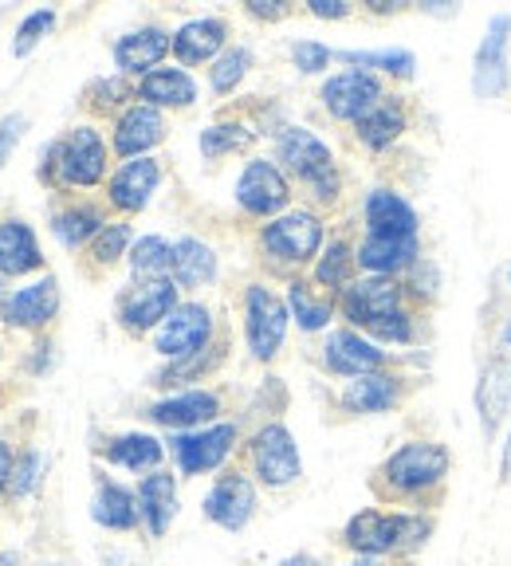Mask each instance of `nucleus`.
<instances>
[{"instance_id":"24","label":"nucleus","mask_w":511,"mask_h":566,"mask_svg":"<svg viewBox=\"0 0 511 566\" xmlns=\"http://www.w3.org/2000/svg\"><path fill=\"white\" fill-rule=\"evenodd\" d=\"M111 52H115L118 75L142 80V75L158 71L166 55H174V32H166L161 24H142V28H134V32L118 35Z\"/></svg>"},{"instance_id":"39","label":"nucleus","mask_w":511,"mask_h":566,"mask_svg":"<svg viewBox=\"0 0 511 566\" xmlns=\"http://www.w3.org/2000/svg\"><path fill=\"white\" fill-rule=\"evenodd\" d=\"M335 60H343L346 67L374 71L382 80L394 83H414L417 80V55L409 48H378V52H335Z\"/></svg>"},{"instance_id":"51","label":"nucleus","mask_w":511,"mask_h":566,"mask_svg":"<svg viewBox=\"0 0 511 566\" xmlns=\"http://www.w3.org/2000/svg\"><path fill=\"white\" fill-rule=\"evenodd\" d=\"M12 464H17V452H12V444L0 437V495L9 492V480H12Z\"/></svg>"},{"instance_id":"44","label":"nucleus","mask_w":511,"mask_h":566,"mask_svg":"<svg viewBox=\"0 0 511 566\" xmlns=\"http://www.w3.org/2000/svg\"><path fill=\"white\" fill-rule=\"evenodd\" d=\"M83 98H87V106L98 111V115H106V111H118V115H123L126 106L138 103V91H134V83L126 80V75H103V80H95L83 91Z\"/></svg>"},{"instance_id":"60","label":"nucleus","mask_w":511,"mask_h":566,"mask_svg":"<svg viewBox=\"0 0 511 566\" xmlns=\"http://www.w3.org/2000/svg\"><path fill=\"white\" fill-rule=\"evenodd\" d=\"M503 280H508V292H511V264L503 268Z\"/></svg>"},{"instance_id":"6","label":"nucleus","mask_w":511,"mask_h":566,"mask_svg":"<svg viewBox=\"0 0 511 566\" xmlns=\"http://www.w3.org/2000/svg\"><path fill=\"white\" fill-rule=\"evenodd\" d=\"M244 472L260 488H291L303 476V457L295 433L283 421H264L252 437L244 441Z\"/></svg>"},{"instance_id":"11","label":"nucleus","mask_w":511,"mask_h":566,"mask_svg":"<svg viewBox=\"0 0 511 566\" xmlns=\"http://www.w3.org/2000/svg\"><path fill=\"white\" fill-rule=\"evenodd\" d=\"M319 366H323L331 378H362V374H378L397 366V350H386L374 338H366L354 327H331L319 346Z\"/></svg>"},{"instance_id":"34","label":"nucleus","mask_w":511,"mask_h":566,"mask_svg":"<svg viewBox=\"0 0 511 566\" xmlns=\"http://www.w3.org/2000/svg\"><path fill=\"white\" fill-rule=\"evenodd\" d=\"M358 244H351L346 237L326 240V248L319 252V260L311 264V283L323 287L326 295H343L354 280H358Z\"/></svg>"},{"instance_id":"16","label":"nucleus","mask_w":511,"mask_h":566,"mask_svg":"<svg viewBox=\"0 0 511 566\" xmlns=\"http://www.w3.org/2000/svg\"><path fill=\"white\" fill-rule=\"evenodd\" d=\"M181 303V287L174 280H150V283H131L123 287L115 300V318L118 327L131 338H146L174 315V307Z\"/></svg>"},{"instance_id":"1","label":"nucleus","mask_w":511,"mask_h":566,"mask_svg":"<svg viewBox=\"0 0 511 566\" xmlns=\"http://www.w3.org/2000/svg\"><path fill=\"white\" fill-rule=\"evenodd\" d=\"M452 476V449L437 437H409L394 452H386L371 472V492L378 504L406 507V512H432L445 504Z\"/></svg>"},{"instance_id":"53","label":"nucleus","mask_w":511,"mask_h":566,"mask_svg":"<svg viewBox=\"0 0 511 566\" xmlns=\"http://www.w3.org/2000/svg\"><path fill=\"white\" fill-rule=\"evenodd\" d=\"M500 484H511V424H508V433H503V444H500Z\"/></svg>"},{"instance_id":"7","label":"nucleus","mask_w":511,"mask_h":566,"mask_svg":"<svg viewBox=\"0 0 511 566\" xmlns=\"http://www.w3.org/2000/svg\"><path fill=\"white\" fill-rule=\"evenodd\" d=\"M291 311L275 287L268 283H248L244 287V343L255 363H272L288 343Z\"/></svg>"},{"instance_id":"36","label":"nucleus","mask_w":511,"mask_h":566,"mask_svg":"<svg viewBox=\"0 0 511 566\" xmlns=\"http://www.w3.org/2000/svg\"><path fill=\"white\" fill-rule=\"evenodd\" d=\"M103 229H106V209L103 205H91V201H75L52 217V237L60 240L67 252L87 248Z\"/></svg>"},{"instance_id":"58","label":"nucleus","mask_w":511,"mask_h":566,"mask_svg":"<svg viewBox=\"0 0 511 566\" xmlns=\"http://www.w3.org/2000/svg\"><path fill=\"white\" fill-rule=\"evenodd\" d=\"M351 566H389V563H386V558H358V555H354Z\"/></svg>"},{"instance_id":"49","label":"nucleus","mask_w":511,"mask_h":566,"mask_svg":"<svg viewBox=\"0 0 511 566\" xmlns=\"http://www.w3.org/2000/svg\"><path fill=\"white\" fill-rule=\"evenodd\" d=\"M307 12L315 20H346L354 12L351 0H307Z\"/></svg>"},{"instance_id":"10","label":"nucleus","mask_w":511,"mask_h":566,"mask_svg":"<svg viewBox=\"0 0 511 566\" xmlns=\"http://www.w3.org/2000/svg\"><path fill=\"white\" fill-rule=\"evenodd\" d=\"M472 95L500 103L511 95V12H492L477 52H472Z\"/></svg>"},{"instance_id":"41","label":"nucleus","mask_w":511,"mask_h":566,"mask_svg":"<svg viewBox=\"0 0 511 566\" xmlns=\"http://www.w3.org/2000/svg\"><path fill=\"white\" fill-rule=\"evenodd\" d=\"M252 52L244 44H229L217 60L209 63V91L217 98H229L232 91H240V83L248 80V71H252Z\"/></svg>"},{"instance_id":"29","label":"nucleus","mask_w":511,"mask_h":566,"mask_svg":"<svg viewBox=\"0 0 511 566\" xmlns=\"http://www.w3.org/2000/svg\"><path fill=\"white\" fill-rule=\"evenodd\" d=\"M229 48V20L225 17H197L174 32V60L177 67H201L212 63Z\"/></svg>"},{"instance_id":"14","label":"nucleus","mask_w":511,"mask_h":566,"mask_svg":"<svg viewBox=\"0 0 511 566\" xmlns=\"http://www.w3.org/2000/svg\"><path fill=\"white\" fill-rule=\"evenodd\" d=\"M217 343V318L212 307L201 300H181L174 307V315L154 331V350H158L161 363H177V358H189V354H201Z\"/></svg>"},{"instance_id":"42","label":"nucleus","mask_w":511,"mask_h":566,"mask_svg":"<svg viewBox=\"0 0 511 566\" xmlns=\"http://www.w3.org/2000/svg\"><path fill=\"white\" fill-rule=\"evenodd\" d=\"M134 229L131 221H106V229L98 232L95 240H91L83 252H87L91 268H98V272H106V268H115L118 260L131 256V248H134Z\"/></svg>"},{"instance_id":"20","label":"nucleus","mask_w":511,"mask_h":566,"mask_svg":"<svg viewBox=\"0 0 511 566\" xmlns=\"http://www.w3.org/2000/svg\"><path fill=\"white\" fill-rule=\"evenodd\" d=\"M409 126H414V106H409V98L401 95V91H386V95L354 123V138H358L362 150L386 154L406 138Z\"/></svg>"},{"instance_id":"25","label":"nucleus","mask_w":511,"mask_h":566,"mask_svg":"<svg viewBox=\"0 0 511 566\" xmlns=\"http://www.w3.org/2000/svg\"><path fill=\"white\" fill-rule=\"evenodd\" d=\"M95 452H98V460L111 464V469L134 472V476H150V472H158L169 457L166 441L146 433V429H131V433L106 437L103 444H95Z\"/></svg>"},{"instance_id":"62","label":"nucleus","mask_w":511,"mask_h":566,"mask_svg":"<svg viewBox=\"0 0 511 566\" xmlns=\"http://www.w3.org/2000/svg\"><path fill=\"white\" fill-rule=\"evenodd\" d=\"M0 287H4V275H0Z\"/></svg>"},{"instance_id":"54","label":"nucleus","mask_w":511,"mask_h":566,"mask_svg":"<svg viewBox=\"0 0 511 566\" xmlns=\"http://www.w3.org/2000/svg\"><path fill=\"white\" fill-rule=\"evenodd\" d=\"M275 566H326V563H323V558H315V555H307V551H295V555L280 558Z\"/></svg>"},{"instance_id":"46","label":"nucleus","mask_w":511,"mask_h":566,"mask_svg":"<svg viewBox=\"0 0 511 566\" xmlns=\"http://www.w3.org/2000/svg\"><path fill=\"white\" fill-rule=\"evenodd\" d=\"M55 9H35V12H28L24 20H20V28H17V40H12V55L17 60H24L28 52H32L40 40H44L48 32L55 28Z\"/></svg>"},{"instance_id":"31","label":"nucleus","mask_w":511,"mask_h":566,"mask_svg":"<svg viewBox=\"0 0 511 566\" xmlns=\"http://www.w3.org/2000/svg\"><path fill=\"white\" fill-rule=\"evenodd\" d=\"M288 311H291V323L303 331V335H319V331H331L338 315V300L335 295H326L323 287L311 283V275H291L288 280Z\"/></svg>"},{"instance_id":"37","label":"nucleus","mask_w":511,"mask_h":566,"mask_svg":"<svg viewBox=\"0 0 511 566\" xmlns=\"http://www.w3.org/2000/svg\"><path fill=\"white\" fill-rule=\"evenodd\" d=\"M44 268V252L35 244V232L24 221L0 224V275H28Z\"/></svg>"},{"instance_id":"30","label":"nucleus","mask_w":511,"mask_h":566,"mask_svg":"<svg viewBox=\"0 0 511 566\" xmlns=\"http://www.w3.org/2000/svg\"><path fill=\"white\" fill-rule=\"evenodd\" d=\"M60 311V280L55 275H44V280L28 283L20 287L17 295L0 303V318L9 323V327H24V331H35V327H48Z\"/></svg>"},{"instance_id":"57","label":"nucleus","mask_w":511,"mask_h":566,"mask_svg":"<svg viewBox=\"0 0 511 566\" xmlns=\"http://www.w3.org/2000/svg\"><path fill=\"white\" fill-rule=\"evenodd\" d=\"M103 563L106 566H138V563H131V558H126L123 551H103Z\"/></svg>"},{"instance_id":"19","label":"nucleus","mask_w":511,"mask_h":566,"mask_svg":"<svg viewBox=\"0 0 511 566\" xmlns=\"http://www.w3.org/2000/svg\"><path fill=\"white\" fill-rule=\"evenodd\" d=\"M386 80L374 75V71H362V67H343L335 75H326V83L319 87V103L323 111L335 123H358L382 95H386Z\"/></svg>"},{"instance_id":"59","label":"nucleus","mask_w":511,"mask_h":566,"mask_svg":"<svg viewBox=\"0 0 511 566\" xmlns=\"http://www.w3.org/2000/svg\"><path fill=\"white\" fill-rule=\"evenodd\" d=\"M0 566H20V555H17V551H9V555H0Z\"/></svg>"},{"instance_id":"23","label":"nucleus","mask_w":511,"mask_h":566,"mask_svg":"<svg viewBox=\"0 0 511 566\" xmlns=\"http://www.w3.org/2000/svg\"><path fill=\"white\" fill-rule=\"evenodd\" d=\"M161 161L154 158H131L123 161V166L115 169V174L106 177V201H111V209L123 212V217H134V212H142L146 205L154 201V193H158L161 186Z\"/></svg>"},{"instance_id":"28","label":"nucleus","mask_w":511,"mask_h":566,"mask_svg":"<svg viewBox=\"0 0 511 566\" xmlns=\"http://www.w3.org/2000/svg\"><path fill=\"white\" fill-rule=\"evenodd\" d=\"M138 512H142V531L150 535V539H161L169 531V523L177 520L181 512V495H177V472L158 469L150 476L138 480Z\"/></svg>"},{"instance_id":"45","label":"nucleus","mask_w":511,"mask_h":566,"mask_svg":"<svg viewBox=\"0 0 511 566\" xmlns=\"http://www.w3.org/2000/svg\"><path fill=\"white\" fill-rule=\"evenodd\" d=\"M48 472V457L40 449H20L17 464H12V480H9V495L12 500H28L35 488L44 484Z\"/></svg>"},{"instance_id":"4","label":"nucleus","mask_w":511,"mask_h":566,"mask_svg":"<svg viewBox=\"0 0 511 566\" xmlns=\"http://www.w3.org/2000/svg\"><path fill=\"white\" fill-rule=\"evenodd\" d=\"M40 177L52 189H95L106 181V138L91 123L71 126L40 154Z\"/></svg>"},{"instance_id":"32","label":"nucleus","mask_w":511,"mask_h":566,"mask_svg":"<svg viewBox=\"0 0 511 566\" xmlns=\"http://www.w3.org/2000/svg\"><path fill=\"white\" fill-rule=\"evenodd\" d=\"M225 358H229V343L217 338L209 350L189 354V358H177V363H161L158 370L150 374L154 389H166V394H181V389H197V381H209L212 374L221 370Z\"/></svg>"},{"instance_id":"27","label":"nucleus","mask_w":511,"mask_h":566,"mask_svg":"<svg viewBox=\"0 0 511 566\" xmlns=\"http://www.w3.org/2000/svg\"><path fill=\"white\" fill-rule=\"evenodd\" d=\"M91 520H95L103 531H115V535L142 531L138 492H134L131 484H123V480L103 476V472H98L95 495H91Z\"/></svg>"},{"instance_id":"18","label":"nucleus","mask_w":511,"mask_h":566,"mask_svg":"<svg viewBox=\"0 0 511 566\" xmlns=\"http://www.w3.org/2000/svg\"><path fill=\"white\" fill-rule=\"evenodd\" d=\"M225 413V398L217 389L197 386V389H181V394H166V398L150 401L142 409V417L166 433H194V429H209L217 424Z\"/></svg>"},{"instance_id":"22","label":"nucleus","mask_w":511,"mask_h":566,"mask_svg":"<svg viewBox=\"0 0 511 566\" xmlns=\"http://www.w3.org/2000/svg\"><path fill=\"white\" fill-rule=\"evenodd\" d=\"M166 111L146 103H131L123 115H115V126H111V150L115 158L131 161V158H150L154 146L166 142Z\"/></svg>"},{"instance_id":"15","label":"nucleus","mask_w":511,"mask_h":566,"mask_svg":"<svg viewBox=\"0 0 511 566\" xmlns=\"http://www.w3.org/2000/svg\"><path fill=\"white\" fill-rule=\"evenodd\" d=\"M255 507H260V484L244 469H221L201 500L205 520L229 535H240L252 523Z\"/></svg>"},{"instance_id":"35","label":"nucleus","mask_w":511,"mask_h":566,"mask_svg":"<svg viewBox=\"0 0 511 566\" xmlns=\"http://www.w3.org/2000/svg\"><path fill=\"white\" fill-rule=\"evenodd\" d=\"M169 280H174L181 292L209 287V283L217 280V252H212L201 237H177L174 240V272H169Z\"/></svg>"},{"instance_id":"8","label":"nucleus","mask_w":511,"mask_h":566,"mask_svg":"<svg viewBox=\"0 0 511 566\" xmlns=\"http://www.w3.org/2000/svg\"><path fill=\"white\" fill-rule=\"evenodd\" d=\"M421 374H409L401 366H389V370L378 374H362V378H351L343 389H338V409L346 417H382L394 413V409L406 406V398L421 386Z\"/></svg>"},{"instance_id":"21","label":"nucleus","mask_w":511,"mask_h":566,"mask_svg":"<svg viewBox=\"0 0 511 566\" xmlns=\"http://www.w3.org/2000/svg\"><path fill=\"white\" fill-rule=\"evenodd\" d=\"M362 229L366 237H421V212L401 189L374 186L362 197Z\"/></svg>"},{"instance_id":"48","label":"nucleus","mask_w":511,"mask_h":566,"mask_svg":"<svg viewBox=\"0 0 511 566\" xmlns=\"http://www.w3.org/2000/svg\"><path fill=\"white\" fill-rule=\"evenodd\" d=\"M244 12L260 24H280V20L291 17V4L288 0H248Z\"/></svg>"},{"instance_id":"13","label":"nucleus","mask_w":511,"mask_h":566,"mask_svg":"<svg viewBox=\"0 0 511 566\" xmlns=\"http://www.w3.org/2000/svg\"><path fill=\"white\" fill-rule=\"evenodd\" d=\"M232 197H237V205H240V212H244V217L268 224V221H275V217H283V212L291 209L295 186H291L288 174H283L272 158H252L244 169H240Z\"/></svg>"},{"instance_id":"2","label":"nucleus","mask_w":511,"mask_h":566,"mask_svg":"<svg viewBox=\"0 0 511 566\" xmlns=\"http://www.w3.org/2000/svg\"><path fill=\"white\" fill-rule=\"evenodd\" d=\"M437 515L406 512V507H362L343 523V547L358 558H386V563H409L432 543Z\"/></svg>"},{"instance_id":"5","label":"nucleus","mask_w":511,"mask_h":566,"mask_svg":"<svg viewBox=\"0 0 511 566\" xmlns=\"http://www.w3.org/2000/svg\"><path fill=\"white\" fill-rule=\"evenodd\" d=\"M255 244H260V256L280 272H288L291 280V275H300V268L315 264L319 252L326 248V221L307 205H295L275 221L260 224Z\"/></svg>"},{"instance_id":"56","label":"nucleus","mask_w":511,"mask_h":566,"mask_svg":"<svg viewBox=\"0 0 511 566\" xmlns=\"http://www.w3.org/2000/svg\"><path fill=\"white\" fill-rule=\"evenodd\" d=\"M496 346H500V350H511V315L503 318L500 331H496Z\"/></svg>"},{"instance_id":"52","label":"nucleus","mask_w":511,"mask_h":566,"mask_svg":"<svg viewBox=\"0 0 511 566\" xmlns=\"http://www.w3.org/2000/svg\"><path fill=\"white\" fill-rule=\"evenodd\" d=\"M409 4H401V0H366V12L371 17H401Z\"/></svg>"},{"instance_id":"3","label":"nucleus","mask_w":511,"mask_h":566,"mask_svg":"<svg viewBox=\"0 0 511 566\" xmlns=\"http://www.w3.org/2000/svg\"><path fill=\"white\" fill-rule=\"evenodd\" d=\"M272 161L315 205H335L343 197V169L335 161V150L307 126L283 123L272 134Z\"/></svg>"},{"instance_id":"17","label":"nucleus","mask_w":511,"mask_h":566,"mask_svg":"<svg viewBox=\"0 0 511 566\" xmlns=\"http://www.w3.org/2000/svg\"><path fill=\"white\" fill-rule=\"evenodd\" d=\"M472 406H477V421L484 441L492 444L500 433H508L511 424V350H488L480 363L477 386H472Z\"/></svg>"},{"instance_id":"33","label":"nucleus","mask_w":511,"mask_h":566,"mask_svg":"<svg viewBox=\"0 0 511 566\" xmlns=\"http://www.w3.org/2000/svg\"><path fill=\"white\" fill-rule=\"evenodd\" d=\"M134 91H138V103L158 106V111H189V106L197 103V95H201L197 80L186 67L150 71V75H142V80L134 83Z\"/></svg>"},{"instance_id":"26","label":"nucleus","mask_w":511,"mask_h":566,"mask_svg":"<svg viewBox=\"0 0 511 566\" xmlns=\"http://www.w3.org/2000/svg\"><path fill=\"white\" fill-rule=\"evenodd\" d=\"M425 256L421 237H366L358 240V272L362 275H401Z\"/></svg>"},{"instance_id":"38","label":"nucleus","mask_w":511,"mask_h":566,"mask_svg":"<svg viewBox=\"0 0 511 566\" xmlns=\"http://www.w3.org/2000/svg\"><path fill=\"white\" fill-rule=\"evenodd\" d=\"M260 138L255 126H248L244 118H217L209 123L201 134H197V150H201L205 161H221L232 158V154H248Z\"/></svg>"},{"instance_id":"50","label":"nucleus","mask_w":511,"mask_h":566,"mask_svg":"<svg viewBox=\"0 0 511 566\" xmlns=\"http://www.w3.org/2000/svg\"><path fill=\"white\" fill-rule=\"evenodd\" d=\"M20 134H24V115L0 118V166H4V158H9L12 146L20 142Z\"/></svg>"},{"instance_id":"43","label":"nucleus","mask_w":511,"mask_h":566,"mask_svg":"<svg viewBox=\"0 0 511 566\" xmlns=\"http://www.w3.org/2000/svg\"><path fill=\"white\" fill-rule=\"evenodd\" d=\"M401 287H406L409 303L421 311H432L437 300H441V287H445V275H441V264L432 256H421L406 275H401Z\"/></svg>"},{"instance_id":"40","label":"nucleus","mask_w":511,"mask_h":566,"mask_svg":"<svg viewBox=\"0 0 511 566\" xmlns=\"http://www.w3.org/2000/svg\"><path fill=\"white\" fill-rule=\"evenodd\" d=\"M126 264H131L134 283L169 280V272H174V240H166L161 232H146V237L134 240Z\"/></svg>"},{"instance_id":"55","label":"nucleus","mask_w":511,"mask_h":566,"mask_svg":"<svg viewBox=\"0 0 511 566\" xmlns=\"http://www.w3.org/2000/svg\"><path fill=\"white\" fill-rule=\"evenodd\" d=\"M421 12H429V17H457L460 4H449V0H441V4H417Z\"/></svg>"},{"instance_id":"9","label":"nucleus","mask_w":511,"mask_h":566,"mask_svg":"<svg viewBox=\"0 0 511 566\" xmlns=\"http://www.w3.org/2000/svg\"><path fill=\"white\" fill-rule=\"evenodd\" d=\"M237 444H240L237 421H217L209 429L166 437V449L177 464V476H209V472H221L232 452H237Z\"/></svg>"},{"instance_id":"47","label":"nucleus","mask_w":511,"mask_h":566,"mask_svg":"<svg viewBox=\"0 0 511 566\" xmlns=\"http://www.w3.org/2000/svg\"><path fill=\"white\" fill-rule=\"evenodd\" d=\"M288 52L300 75H323V71L335 63V48L319 44V40H291Z\"/></svg>"},{"instance_id":"61","label":"nucleus","mask_w":511,"mask_h":566,"mask_svg":"<svg viewBox=\"0 0 511 566\" xmlns=\"http://www.w3.org/2000/svg\"><path fill=\"white\" fill-rule=\"evenodd\" d=\"M44 566H67V563H44Z\"/></svg>"},{"instance_id":"12","label":"nucleus","mask_w":511,"mask_h":566,"mask_svg":"<svg viewBox=\"0 0 511 566\" xmlns=\"http://www.w3.org/2000/svg\"><path fill=\"white\" fill-rule=\"evenodd\" d=\"M414 307L401 287V280L394 275H358V280L338 295V318H346V327L371 331L382 318L397 315V311Z\"/></svg>"}]
</instances>
